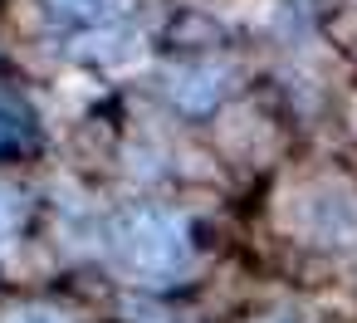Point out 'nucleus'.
Returning <instances> with one entry per match:
<instances>
[{"mask_svg":"<svg viewBox=\"0 0 357 323\" xmlns=\"http://www.w3.org/2000/svg\"><path fill=\"white\" fill-rule=\"evenodd\" d=\"M230 74H235L230 64H186V69H172L167 74V93L186 113H206V108H215L225 98Z\"/></svg>","mask_w":357,"mask_h":323,"instance_id":"nucleus-3","label":"nucleus"},{"mask_svg":"<svg viewBox=\"0 0 357 323\" xmlns=\"http://www.w3.org/2000/svg\"><path fill=\"white\" fill-rule=\"evenodd\" d=\"M108 245H113V264L137 284H176L196 260L186 220L172 206H157V201L123 206L113 216Z\"/></svg>","mask_w":357,"mask_h":323,"instance_id":"nucleus-1","label":"nucleus"},{"mask_svg":"<svg viewBox=\"0 0 357 323\" xmlns=\"http://www.w3.org/2000/svg\"><path fill=\"white\" fill-rule=\"evenodd\" d=\"M40 6L50 10V20L59 25H84V30H98L118 15L123 0H40Z\"/></svg>","mask_w":357,"mask_h":323,"instance_id":"nucleus-4","label":"nucleus"},{"mask_svg":"<svg viewBox=\"0 0 357 323\" xmlns=\"http://www.w3.org/2000/svg\"><path fill=\"white\" fill-rule=\"evenodd\" d=\"M289 220L313 245H352L357 240V191L352 186H337V181L308 186L294 201V216Z\"/></svg>","mask_w":357,"mask_h":323,"instance_id":"nucleus-2","label":"nucleus"},{"mask_svg":"<svg viewBox=\"0 0 357 323\" xmlns=\"http://www.w3.org/2000/svg\"><path fill=\"white\" fill-rule=\"evenodd\" d=\"M0 323H74V318H69V313H59V308L30 303V308H15V313H6Z\"/></svg>","mask_w":357,"mask_h":323,"instance_id":"nucleus-7","label":"nucleus"},{"mask_svg":"<svg viewBox=\"0 0 357 323\" xmlns=\"http://www.w3.org/2000/svg\"><path fill=\"white\" fill-rule=\"evenodd\" d=\"M20 216H25V201H20V191L0 181V240H6V235H15Z\"/></svg>","mask_w":357,"mask_h":323,"instance_id":"nucleus-5","label":"nucleus"},{"mask_svg":"<svg viewBox=\"0 0 357 323\" xmlns=\"http://www.w3.org/2000/svg\"><path fill=\"white\" fill-rule=\"evenodd\" d=\"M25 133H30V128H25V118H20V113H10V108H6V98H0V152H6V147H20V142H25Z\"/></svg>","mask_w":357,"mask_h":323,"instance_id":"nucleus-6","label":"nucleus"}]
</instances>
